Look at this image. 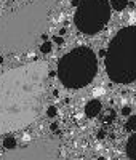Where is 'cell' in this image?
<instances>
[{
  "mask_svg": "<svg viewBox=\"0 0 136 160\" xmlns=\"http://www.w3.org/2000/svg\"><path fill=\"white\" fill-rule=\"evenodd\" d=\"M48 75L47 62L34 61L0 77V133L21 130L38 117Z\"/></svg>",
  "mask_w": 136,
  "mask_h": 160,
  "instance_id": "obj_1",
  "label": "cell"
},
{
  "mask_svg": "<svg viewBox=\"0 0 136 160\" xmlns=\"http://www.w3.org/2000/svg\"><path fill=\"white\" fill-rule=\"evenodd\" d=\"M54 0H29L8 8L0 16V51L29 48L47 29Z\"/></svg>",
  "mask_w": 136,
  "mask_h": 160,
  "instance_id": "obj_2",
  "label": "cell"
},
{
  "mask_svg": "<svg viewBox=\"0 0 136 160\" xmlns=\"http://www.w3.org/2000/svg\"><path fill=\"white\" fill-rule=\"evenodd\" d=\"M104 66L109 78L115 83L136 80V26H128L115 34L106 50Z\"/></svg>",
  "mask_w": 136,
  "mask_h": 160,
  "instance_id": "obj_3",
  "label": "cell"
},
{
  "mask_svg": "<svg viewBox=\"0 0 136 160\" xmlns=\"http://www.w3.org/2000/svg\"><path fill=\"white\" fill-rule=\"evenodd\" d=\"M98 61L88 47H77L58 61V77L66 88H83L96 75Z\"/></svg>",
  "mask_w": 136,
  "mask_h": 160,
  "instance_id": "obj_4",
  "label": "cell"
},
{
  "mask_svg": "<svg viewBox=\"0 0 136 160\" xmlns=\"http://www.w3.org/2000/svg\"><path fill=\"white\" fill-rule=\"evenodd\" d=\"M109 18H111L109 0H80L74 22L82 34L94 35L104 29Z\"/></svg>",
  "mask_w": 136,
  "mask_h": 160,
  "instance_id": "obj_5",
  "label": "cell"
},
{
  "mask_svg": "<svg viewBox=\"0 0 136 160\" xmlns=\"http://www.w3.org/2000/svg\"><path fill=\"white\" fill-rule=\"evenodd\" d=\"M0 160H63V157L56 139H40L0 152Z\"/></svg>",
  "mask_w": 136,
  "mask_h": 160,
  "instance_id": "obj_6",
  "label": "cell"
},
{
  "mask_svg": "<svg viewBox=\"0 0 136 160\" xmlns=\"http://www.w3.org/2000/svg\"><path fill=\"white\" fill-rule=\"evenodd\" d=\"M101 109H103L101 101L99 99H91V101H88L85 104V115L90 117V118H93V117H96L101 112Z\"/></svg>",
  "mask_w": 136,
  "mask_h": 160,
  "instance_id": "obj_7",
  "label": "cell"
},
{
  "mask_svg": "<svg viewBox=\"0 0 136 160\" xmlns=\"http://www.w3.org/2000/svg\"><path fill=\"white\" fill-rule=\"evenodd\" d=\"M127 155L130 160H136V133L131 135V138L127 142Z\"/></svg>",
  "mask_w": 136,
  "mask_h": 160,
  "instance_id": "obj_8",
  "label": "cell"
},
{
  "mask_svg": "<svg viewBox=\"0 0 136 160\" xmlns=\"http://www.w3.org/2000/svg\"><path fill=\"white\" fill-rule=\"evenodd\" d=\"M127 5H128V0H111V7H112V10H115V11L125 10Z\"/></svg>",
  "mask_w": 136,
  "mask_h": 160,
  "instance_id": "obj_9",
  "label": "cell"
},
{
  "mask_svg": "<svg viewBox=\"0 0 136 160\" xmlns=\"http://www.w3.org/2000/svg\"><path fill=\"white\" fill-rule=\"evenodd\" d=\"M3 148H5V151L15 149V148H16V138L11 136V135L5 136V139H3Z\"/></svg>",
  "mask_w": 136,
  "mask_h": 160,
  "instance_id": "obj_10",
  "label": "cell"
},
{
  "mask_svg": "<svg viewBox=\"0 0 136 160\" xmlns=\"http://www.w3.org/2000/svg\"><path fill=\"white\" fill-rule=\"evenodd\" d=\"M125 127H127V130H128V131H131V133H136V115H131V117H128V120H127Z\"/></svg>",
  "mask_w": 136,
  "mask_h": 160,
  "instance_id": "obj_11",
  "label": "cell"
},
{
  "mask_svg": "<svg viewBox=\"0 0 136 160\" xmlns=\"http://www.w3.org/2000/svg\"><path fill=\"white\" fill-rule=\"evenodd\" d=\"M40 51H42L43 55L50 53V51H51V42H48V40H47V42H43L42 45H40Z\"/></svg>",
  "mask_w": 136,
  "mask_h": 160,
  "instance_id": "obj_12",
  "label": "cell"
},
{
  "mask_svg": "<svg viewBox=\"0 0 136 160\" xmlns=\"http://www.w3.org/2000/svg\"><path fill=\"white\" fill-rule=\"evenodd\" d=\"M114 118H115V112H114V111L111 109V111L107 112V115L104 117V122H106V123H109V122H112Z\"/></svg>",
  "mask_w": 136,
  "mask_h": 160,
  "instance_id": "obj_13",
  "label": "cell"
},
{
  "mask_svg": "<svg viewBox=\"0 0 136 160\" xmlns=\"http://www.w3.org/2000/svg\"><path fill=\"white\" fill-rule=\"evenodd\" d=\"M56 114H58V111H56V108H54V106H50V108L47 109V115L48 117H56Z\"/></svg>",
  "mask_w": 136,
  "mask_h": 160,
  "instance_id": "obj_14",
  "label": "cell"
},
{
  "mask_svg": "<svg viewBox=\"0 0 136 160\" xmlns=\"http://www.w3.org/2000/svg\"><path fill=\"white\" fill-rule=\"evenodd\" d=\"M53 42L58 43V45H64V38L61 35H56V37H53Z\"/></svg>",
  "mask_w": 136,
  "mask_h": 160,
  "instance_id": "obj_15",
  "label": "cell"
},
{
  "mask_svg": "<svg viewBox=\"0 0 136 160\" xmlns=\"http://www.w3.org/2000/svg\"><path fill=\"white\" fill-rule=\"evenodd\" d=\"M130 112H131L130 106H123V108H122V115H130Z\"/></svg>",
  "mask_w": 136,
  "mask_h": 160,
  "instance_id": "obj_16",
  "label": "cell"
},
{
  "mask_svg": "<svg viewBox=\"0 0 136 160\" xmlns=\"http://www.w3.org/2000/svg\"><path fill=\"white\" fill-rule=\"evenodd\" d=\"M71 5L72 7H78L80 5V0H71Z\"/></svg>",
  "mask_w": 136,
  "mask_h": 160,
  "instance_id": "obj_17",
  "label": "cell"
},
{
  "mask_svg": "<svg viewBox=\"0 0 136 160\" xmlns=\"http://www.w3.org/2000/svg\"><path fill=\"white\" fill-rule=\"evenodd\" d=\"M50 130H51V131H56V130H58V125H56V123H51V125H50Z\"/></svg>",
  "mask_w": 136,
  "mask_h": 160,
  "instance_id": "obj_18",
  "label": "cell"
},
{
  "mask_svg": "<svg viewBox=\"0 0 136 160\" xmlns=\"http://www.w3.org/2000/svg\"><path fill=\"white\" fill-rule=\"evenodd\" d=\"M98 138H99V139L104 138V131H99V133H98Z\"/></svg>",
  "mask_w": 136,
  "mask_h": 160,
  "instance_id": "obj_19",
  "label": "cell"
},
{
  "mask_svg": "<svg viewBox=\"0 0 136 160\" xmlns=\"http://www.w3.org/2000/svg\"><path fill=\"white\" fill-rule=\"evenodd\" d=\"M3 62V56H0V64H2Z\"/></svg>",
  "mask_w": 136,
  "mask_h": 160,
  "instance_id": "obj_20",
  "label": "cell"
},
{
  "mask_svg": "<svg viewBox=\"0 0 136 160\" xmlns=\"http://www.w3.org/2000/svg\"><path fill=\"white\" fill-rule=\"evenodd\" d=\"M98 160H106V158L104 157H98Z\"/></svg>",
  "mask_w": 136,
  "mask_h": 160,
  "instance_id": "obj_21",
  "label": "cell"
}]
</instances>
